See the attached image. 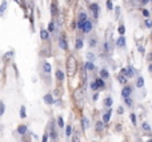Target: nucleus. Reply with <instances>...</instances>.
<instances>
[{
    "label": "nucleus",
    "instance_id": "nucleus-34",
    "mask_svg": "<svg viewBox=\"0 0 152 142\" xmlns=\"http://www.w3.org/2000/svg\"><path fill=\"white\" fill-rule=\"evenodd\" d=\"M131 121H132V124H134V125H135V124H136V116H135V114H134V113H132V114H131Z\"/></svg>",
    "mask_w": 152,
    "mask_h": 142
},
{
    "label": "nucleus",
    "instance_id": "nucleus-40",
    "mask_svg": "<svg viewBox=\"0 0 152 142\" xmlns=\"http://www.w3.org/2000/svg\"><path fill=\"white\" fill-rule=\"evenodd\" d=\"M42 142H48V136H47V134L43 136V141H42Z\"/></svg>",
    "mask_w": 152,
    "mask_h": 142
},
{
    "label": "nucleus",
    "instance_id": "nucleus-25",
    "mask_svg": "<svg viewBox=\"0 0 152 142\" xmlns=\"http://www.w3.org/2000/svg\"><path fill=\"white\" fill-rule=\"evenodd\" d=\"M119 82H121V84H126V82H127V77L123 76V74H120V76H119Z\"/></svg>",
    "mask_w": 152,
    "mask_h": 142
},
{
    "label": "nucleus",
    "instance_id": "nucleus-17",
    "mask_svg": "<svg viewBox=\"0 0 152 142\" xmlns=\"http://www.w3.org/2000/svg\"><path fill=\"white\" fill-rule=\"evenodd\" d=\"M4 110H5V105H4V102H3V101H0V117L4 114Z\"/></svg>",
    "mask_w": 152,
    "mask_h": 142
},
{
    "label": "nucleus",
    "instance_id": "nucleus-28",
    "mask_svg": "<svg viewBox=\"0 0 152 142\" xmlns=\"http://www.w3.org/2000/svg\"><path fill=\"white\" fill-rule=\"evenodd\" d=\"M44 71L47 72V73H50V72H51V65H50L48 63H45V64H44Z\"/></svg>",
    "mask_w": 152,
    "mask_h": 142
},
{
    "label": "nucleus",
    "instance_id": "nucleus-21",
    "mask_svg": "<svg viewBox=\"0 0 152 142\" xmlns=\"http://www.w3.org/2000/svg\"><path fill=\"white\" fill-rule=\"evenodd\" d=\"M100 76H102L103 79H108V72L105 71V69H102V71H100Z\"/></svg>",
    "mask_w": 152,
    "mask_h": 142
},
{
    "label": "nucleus",
    "instance_id": "nucleus-9",
    "mask_svg": "<svg viewBox=\"0 0 152 142\" xmlns=\"http://www.w3.org/2000/svg\"><path fill=\"white\" fill-rule=\"evenodd\" d=\"M91 9H92V12H94V15L97 17V13H99V7H97V4H91Z\"/></svg>",
    "mask_w": 152,
    "mask_h": 142
},
{
    "label": "nucleus",
    "instance_id": "nucleus-42",
    "mask_svg": "<svg viewBox=\"0 0 152 142\" xmlns=\"http://www.w3.org/2000/svg\"><path fill=\"white\" fill-rule=\"evenodd\" d=\"M118 113H119V114H123V113H124V109H123V108H119Z\"/></svg>",
    "mask_w": 152,
    "mask_h": 142
},
{
    "label": "nucleus",
    "instance_id": "nucleus-45",
    "mask_svg": "<svg viewBox=\"0 0 152 142\" xmlns=\"http://www.w3.org/2000/svg\"><path fill=\"white\" fill-rule=\"evenodd\" d=\"M147 1L148 0H143V4H147Z\"/></svg>",
    "mask_w": 152,
    "mask_h": 142
},
{
    "label": "nucleus",
    "instance_id": "nucleus-47",
    "mask_svg": "<svg viewBox=\"0 0 152 142\" xmlns=\"http://www.w3.org/2000/svg\"><path fill=\"white\" fill-rule=\"evenodd\" d=\"M24 142H29V141H24Z\"/></svg>",
    "mask_w": 152,
    "mask_h": 142
},
{
    "label": "nucleus",
    "instance_id": "nucleus-41",
    "mask_svg": "<svg viewBox=\"0 0 152 142\" xmlns=\"http://www.w3.org/2000/svg\"><path fill=\"white\" fill-rule=\"evenodd\" d=\"M87 56H88V58H89V60H94V57H95V56L92 55V53H88V55H87Z\"/></svg>",
    "mask_w": 152,
    "mask_h": 142
},
{
    "label": "nucleus",
    "instance_id": "nucleus-37",
    "mask_svg": "<svg viewBox=\"0 0 152 142\" xmlns=\"http://www.w3.org/2000/svg\"><path fill=\"white\" fill-rule=\"evenodd\" d=\"M51 11H52V15H56V5L52 4V7H51Z\"/></svg>",
    "mask_w": 152,
    "mask_h": 142
},
{
    "label": "nucleus",
    "instance_id": "nucleus-7",
    "mask_svg": "<svg viewBox=\"0 0 152 142\" xmlns=\"http://www.w3.org/2000/svg\"><path fill=\"white\" fill-rule=\"evenodd\" d=\"M18 133H19V134H21V136L26 134V133H27V126H26V125H20V126L18 128Z\"/></svg>",
    "mask_w": 152,
    "mask_h": 142
},
{
    "label": "nucleus",
    "instance_id": "nucleus-24",
    "mask_svg": "<svg viewBox=\"0 0 152 142\" xmlns=\"http://www.w3.org/2000/svg\"><path fill=\"white\" fill-rule=\"evenodd\" d=\"M87 20V15L84 12H81L80 15H79V21H86Z\"/></svg>",
    "mask_w": 152,
    "mask_h": 142
},
{
    "label": "nucleus",
    "instance_id": "nucleus-43",
    "mask_svg": "<svg viewBox=\"0 0 152 142\" xmlns=\"http://www.w3.org/2000/svg\"><path fill=\"white\" fill-rule=\"evenodd\" d=\"M11 56H12V52L7 53V55H5V57H4V58H8V57H10V58H11Z\"/></svg>",
    "mask_w": 152,
    "mask_h": 142
},
{
    "label": "nucleus",
    "instance_id": "nucleus-15",
    "mask_svg": "<svg viewBox=\"0 0 152 142\" xmlns=\"http://www.w3.org/2000/svg\"><path fill=\"white\" fill-rule=\"evenodd\" d=\"M104 104H105V106H112V104H113L112 98H111V97H107V98H105V101H104Z\"/></svg>",
    "mask_w": 152,
    "mask_h": 142
},
{
    "label": "nucleus",
    "instance_id": "nucleus-19",
    "mask_svg": "<svg viewBox=\"0 0 152 142\" xmlns=\"http://www.w3.org/2000/svg\"><path fill=\"white\" fill-rule=\"evenodd\" d=\"M103 128H104V125H103V122H96V130L97 132H102L103 130Z\"/></svg>",
    "mask_w": 152,
    "mask_h": 142
},
{
    "label": "nucleus",
    "instance_id": "nucleus-16",
    "mask_svg": "<svg viewBox=\"0 0 152 142\" xmlns=\"http://www.w3.org/2000/svg\"><path fill=\"white\" fill-rule=\"evenodd\" d=\"M88 126H89V120L84 117V118H83V128H84V129H88Z\"/></svg>",
    "mask_w": 152,
    "mask_h": 142
},
{
    "label": "nucleus",
    "instance_id": "nucleus-2",
    "mask_svg": "<svg viewBox=\"0 0 152 142\" xmlns=\"http://www.w3.org/2000/svg\"><path fill=\"white\" fill-rule=\"evenodd\" d=\"M74 98H75V101H76V104H77L79 106H83V102H84V92H83V89H76L75 92H74Z\"/></svg>",
    "mask_w": 152,
    "mask_h": 142
},
{
    "label": "nucleus",
    "instance_id": "nucleus-13",
    "mask_svg": "<svg viewBox=\"0 0 152 142\" xmlns=\"http://www.w3.org/2000/svg\"><path fill=\"white\" fill-rule=\"evenodd\" d=\"M118 45H119V47H124V45H126V39H124L123 36L119 37V40H118Z\"/></svg>",
    "mask_w": 152,
    "mask_h": 142
},
{
    "label": "nucleus",
    "instance_id": "nucleus-10",
    "mask_svg": "<svg viewBox=\"0 0 152 142\" xmlns=\"http://www.w3.org/2000/svg\"><path fill=\"white\" fill-rule=\"evenodd\" d=\"M40 37H42V40H47L48 39V31L42 29V31H40Z\"/></svg>",
    "mask_w": 152,
    "mask_h": 142
},
{
    "label": "nucleus",
    "instance_id": "nucleus-33",
    "mask_svg": "<svg viewBox=\"0 0 152 142\" xmlns=\"http://www.w3.org/2000/svg\"><path fill=\"white\" fill-rule=\"evenodd\" d=\"M126 102H127V105L128 106H132V100L129 97H126Z\"/></svg>",
    "mask_w": 152,
    "mask_h": 142
},
{
    "label": "nucleus",
    "instance_id": "nucleus-31",
    "mask_svg": "<svg viewBox=\"0 0 152 142\" xmlns=\"http://www.w3.org/2000/svg\"><path fill=\"white\" fill-rule=\"evenodd\" d=\"M91 89H94V90H96V89H99V88H97V84H96V81H94V82H91Z\"/></svg>",
    "mask_w": 152,
    "mask_h": 142
},
{
    "label": "nucleus",
    "instance_id": "nucleus-35",
    "mask_svg": "<svg viewBox=\"0 0 152 142\" xmlns=\"http://www.w3.org/2000/svg\"><path fill=\"white\" fill-rule=\"evenodd\" d=\"M112 7H113L112 1H111V0H108V1H107V8H108V9H112Z\"/></svg>",
    "mask_w": 152,
    "mask_h": 142
},
{
    "label": "nucleus",
    "instance_id": "nucleus-39",
    "mask_svg": "<svg viewBox=\"0 0 152 142\" xmlns=\"http://www.w3.org/2000/svg\"><path fill=\"white\" fill-rule=\"evenodd\" d=\"M143 15H144L145 17H148V16H150V12H148L147 9H144V11H143Z\"/></svg>",
    "mask_w": 152,
    "mask_h": 142
},
{
    "label": "nucleus",
    "instance_id": "nucleus-5",
    "mask_svg": "<svg viewBox=\"0 0 152 142\" xmlns=\"http://www.w3.org/2000/svg\"><path fill=\"white\" fill-rule=\"evenodd\" d=\"M59 45H60L61 49H64V50L67 49V41L64 37H60V39H59Z\"/></svg>",
    "mask_w": 152,
    "mask_h": 142
},
{
    "label": "nucleus",
    "instance_id": "nucleus-27",
    "mask_svg": "<svg viewBox=\"0 0 152 142\" xmlns=\"http://www.w3.org/2000/svg\"><path fill=\"white\" fill-rule=\"evenodd\" d=\"M66 134H67V137H69V136L72 134V128L71 126H67L66 128Z\"/></svg>",
    "mask_w": 152,
    "mask_h": 142
},
{
    "label": "nucleus",
    "instance_id": "nucleus-18",
    "mask_svg": "<svg viewBox=\"0 0 152 142\" xmlns=\"http://www.w3.org/2000/svg\"><path fill=\"white\" fill-rule=\"evenodd\" d=\"M96 84H97V88H100V89H103V88H104V81H103V80L97 79L96 80Z\"/></svg>",
    "mask_w": 152,
    "mask_h": 142
},
{
    "label": "nucleus",
    "instance_id": "nucleus-8",
    "mask_svg": "<svg viewBox=\"0 0 152 142\" xmlns=\"http://www.w3.org/2000/svg\"><path fill=\"white\" fill-rule=\"evenodd\" d=\"M56 79H58L59 81H63L64 80V73L61 71H59V69L56 71Z\"/></svg>",
    "mask_w": 152,
    "mask_h": 142
},
{
    "label": "nucleus",
    "instance_id": "nucleus-4",
    "mask_svg": "<svg viewBox=\"0 0 152 142\" xmlns=\"http://www.w3.org/2000/svg\"><path fill=\"white\" fill-rule=\"evenodd\" d=\"M91 29H92V23H91V21H88V20H87V21H86V23H84V27H83V31H84V32H86V33H88V32H89V31H91Z\"/></svg>",
    "mask_w": 152,
    "mask_h": 142
},
{
    "label": "nucleus",
    "instance_id": "nucleus-1",
    "mask_svg": "<svg viewBox=\"0 0 152 142\" xmlns=\"http://www.w3.org/2000/svg\"><path fill=\"white\" fill-rule=\"evenodd\" d=\"M77 72V61L74 56H68L67 58V73H68V77H74Z\"/></svg>",
    "mask_w": 152,
    "mask_h": 142
},
{
    "label": "nucleus",
    "instance_id": "nucleus-11",
    "mask_svg": "<svg viewBox=\"0 0 152 142\" xmlns=\"http://www.w3.org/2000/svg\"><path fill=\"white\" fill-rule=\"evenodd\" d=\"M44 101H45L47 104H53L52 96H51V94H45V96H44Z\"/></svg>",
    "mask_w": 152,
    "mask_h": 142
},
{
    "label": "nucleus",
    "instance_id": "nucleus-20",
    "mask_svg": "<svg viewBox=\"0 0 152 142\" xmlns=\"http://www.w3.org/2000/svg\"><path fill=\"white\" fill-rule=\"evenodd\" d=\"M142 128H143V129H144V130H145V132H151V126H150V125H148V124H147V122H143Z\"/></svg>",
    "mask_w": 152,
    "mask_h": 142
},
{
    "label": "nucleus",
    "instance_id": "nucleus-46",
    "mask_svg": "<svg viewBox=\"0 0 152 142\" xmlns=\"http://www.w3.org/2000/svg\"><path fill=\"white\" fill-rule=\"evenodd\" d=\"M150 72H152V64L150 65Z\"/></svg>",
    "mask_w": 152,
    "mask_h": 142
},
{
    "label": "nucleus",
    "instance_id": "nucleus-6",
    "mask_svg": "<svg viewBox=\"0 0 152 142\" xmlns=\"http://www.w3.org/2000/svg\"><path fill=\"white\" fill-rule=\"evenodd\" d=\"M5 9H7V1H1V4H0V16L4 15Z\"/></svg>",
    "mask_w": 152,
    "mask_h": 142
},
{
    "label": "nucleus",
    "instance_id": "nucleus-29",
    "mask_svg": "<svg viewBox=\"0 0 152 142\" xmlns=\"http://www.w3.org/2000/svg\"><path fill=\"white\" fill-rule=\"evenodd\" d=\"M58 124H59V128H63L64 126V121H63V118H61V117H59Z\"/></svg>",
    "mask_w": 152,
    "mask_h": 142
},
{
    "label": "nucleus",
    "instance_id": "nucleus-14",
    "mask_svg": "<svg viewBox=\"0 0 152 142\" xmlns=\"http://www.w3.org/2000/svg\"><path fill=\"white\" fill-rule=\"evenodd\" d=\"M86 69H87V71H94V69H95L94 63H91V61H88V63L86 64Z\"/></svg>",
    "mask_w": 152,
    "mask_h": 142
},
{
    "label": "nucleus",
    "instance_id": "nucleus-38",
    "mask_svg": "<svg viewBox=\"0 0 152 142\" xmlns=\"http://www.w3.org/2000/svg\"><path fill=\"white\" fill-rule=\"evenodd\" d=\"M145 25H147L148 28H151V27H152V23H151L150 20H145Z\"/></svg>",
    "mask_w": 152,
    "mask_h": 142
},
{
    "label": "nucleus",
    "instance_id": "nucleus-36",
    "mask_svg": "<svg viewBox=\"0 0 152 142\" xmlns=\"http://www.w3.org/2000/svg\"><path fill=\"white\" fill-rule=\"evenodd\" d=\"M72 142H80L79 141V136L77 134H74V137H72Z\"/></svg>",
    "mask_w": 152,
    "mask_h": 142
},
{
    "label": "nucleus",
    "instance_id": "nucleus-22",
    "mask_svg": "<svg viewBox=\"0 0 152 142\" xmlns=\"http://www.w3.org/2000/svg\"><path fill=\"white\" fill-rule=\"evenodd\" d=\"M136 85H137V88H142L143 85H144V80H143V77H139V80H137Z\"/></svg>",
    "mask_w": 152,
    "mask_h": 142
},
{
    "label": "nucleus",
    "instance_id": "nucleus-44",
    "mask_svg": "<svg viewBox=\"0 0 152 142\" xmlns=\"http://www.w3.org/2000/svg\"><path fill=\"white\" fill-rule=\"evenodd\" d=\"M97 98H99V94H95V96H94V100H95V101H96V100H97Z\"/></svg>",
    "mask_w": 152,
    "mask_h": 142
},
{
    "label": "nucleus",
    "instance_id": "nucleus-23",
    "mask_svg": "<svg viewBox=\"0 0 152 142\" xmlns=\"http://www.w3.org/2000/svg\"><path fill=\"white\" fill-rule=\"evenodd\" d=\"M20 117H21V118H26V117H27L26 108H24V106H21V108H20Z\"/></svg>",
    "mask_w": 152,
    "mask_h": 142
},
{
    "label": "nucleus",
    "instance_id": "nucleus-26",
    "mask_svg": "<svg viewBox=\"0 0 152 142\" xmlns=\"http://www.w3.org/2000/svg\"><path fill=\"white\" fill-rule=\"evenodd\" d=\"M76 48H77V49H80V48H83V41H81L80 39H77V40H76Z\"/></svg>",
    "mask_w": 152,
    "mask_h": 142
},
{
    "label": "nucleus",
    "instance_id": "nucleus-32",
    "mask_svg": "<svg viewBox=\"0 0 152 142\" xmlns=\"http://www.w3.org/2000/svg\"><path fill=\"white\" fill-rule=\"evenodd\" d=\"M124 32H126V28H124L123 25H120V27H119V33H120V35H124Z\"/></svg>",
    "mask_w": 152,
    "mask_h": 142
},
{
    "label": "nucleus",
    "instance_id": "nucleus-3",
    "mask_svg": "<svg viewBox=\"0 0 152 142\" xmlns=\"http://www.w3.org/2000/svg\"><path fill=\"white\" fill-rule=\"evenodd\" d=\"M131 92H132V88L126 86L123 90H121V96H123L124 98H126V97H129V94H131Z\"/></svg>",
    "mask_w": 152,
    "mask_h": 142
},
{
    "label": "nucleus",
    "instance_id": "nucleus-12",
    "mask_svg": "<svg viewBox=\"0 0 152 142\" xmlns=\"http://www.w3.org/2000/svg\"><path fill=\"white\" fill-rule=\"evenodd\" d=\"M111 113H112V112L108 110L107 113H105L104 116H103V121H104V122H108V121H110V118H111Z\"/></svg>",
    "mask_w": 152,
    "mask_h": 142
},
{
    "label": "nucleus",
    "instance_id": "nucleus-30",
    "mask_svg": "<svg viewBox=\"0 0 152 142\" xmlns=\"http://www.w3.org/2000/svg\"><path fill=\"white\" fill-rule=\"evenodd\" d=\"M53 29H55V23H50V25H48V31L52 32Z\"/></svg>",
    "mask_w": 152,
    "mask_h": 142
},
{
    "label": "nucleus",
    "instance_id": "nucleus-48",
    "mask_svg": "<svg viewBox=\"0 0 152 142\" xmlns=\"http://www.w3.org/2000/svg\"><path fill=\"white\" fill-rule=\"evenodd\" d=\"M150 142H152V140H151V141H150Z\"/></svg>",
    "mask_w": 152,
    "mask_h": 142
}]
</instances>
